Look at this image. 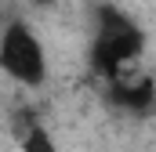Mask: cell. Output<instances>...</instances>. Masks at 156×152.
<instances>
[{"label": "cell", "instance_id": "cell-5", "mask_svg": "<svg viewBox=\"0 0 156 152\" xmlns=\"http://www.w3.org/2000/svg\"><path fill=\"white\" fill-rule=\"evenodd\" d=\"M37 4H51V0H37Z\"/></svg>", "mask_w": 156, "mask_h": 152}, {"label": "cell", "instance_id": "cell-2", "mask_svg": "<svg viewBox=\"0 0 156 152\" xmlns=\"http://www.w3.org/2000/svg\"><path fill=\"white\" fill-rule=\"evenodd\" d=\"M0 69L22 87H40L47 80L44 43L22 18H11L0 33Z\"/></svg>", "mask_w": 156, "mask_h": 152}, {"label": "cell", "instance_id": "cell-3", "mask_svg": "<svg viewBox=\"0 0 156 152\" xmlns=\"http://www.w3.org/2000/svg\"><path fill=\"white\" fill-rule=\"evenodd\" d=\"M105 87H109V98L116 102L123 112L145 116V112L156 105V80L145 73L142 65H131V69H123V73L113 76Z\"/></svg>", "mask_w": 156, "mask_h": 152}, {"label": "cell", "instance_id": "cell-4", "mask_svg": "<svg viewBox=\"0 0 156 152\" xmlns=\"http://www.w3.org/2000/svg\"><path fill=\"white\" fill-rule=\"evenodd\" d=\"M15 138H18V149L22 152H58L55 138L47 134V127L40 123L37 116H29V112L15 123Z\"/></svg>", "mask_w": 156, "mask_h": 152}, {"label": "cell", "instance_id": "cell-1", "mask_svg": "<svg viewBox=\"0 0 156 152\" xmlns=\"http://www.w3.org/2000/svg\"><path fill=\"white\" fill-rule=\"evenodd\" d=\"M145 51V33L116 7H102L98 11V29H94V43H91V65L105 83L120 76L123 69L138 65Z\"/></svg>", "mask_w": 156, "mask_h": 152}]
</instances>
